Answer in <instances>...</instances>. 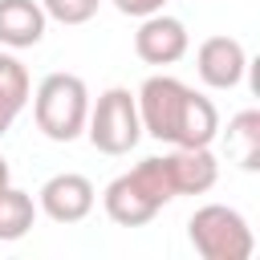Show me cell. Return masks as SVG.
Here are the masks:
<instances>
[{"instance_id": "14", "label": "cell", "mask_w": 260, "mask_h": 260, "mask_svg": "<svg viewBox=\"0 0 260 260\" xmlns=\"http://www.w3.org/2000/svg\"><path fill=\"white\" fill-rule=\"evenodd\" d=\"M98 4L102 0H41L45 16L57 20V24H85L98 16Z\"/></svg>"}, {"instance_id": "1", "label": "cell", "mask_w": 260, "mask_h": 260, "mask_svg": "<svg viewBox=\"0 0 260 260\" xmlns=\"http://www.w3.org/2000/svg\"><path fill=\"white\" fill-rule=\"evenodd\" d=\"M138 122L142 134L171 146H211L219 134V110L211 98L195 93L171 73H154L138 85Z\"/></svg>"}, {"instance_id": "8", "label": "cell", "mask_w": 260, "mask_h": 260, "mask_svg": "<svg viewBox=\"0 0 260 260\" xmlns=\"http://www.w3.org/2000/svg\"><path fill=\"white\" fill-rule=\"evenodd\" d=\"M248 53L236 37H207L195 49V73L207 89H236L244 81Z\"/></svg>"}, {"instance_id": "4", "label": "cell", "mask_w": 260, "mask_h": 260, "mask_svg": "<svg viewBox=\"0 0 260 260\" xmlns=\"http://www.w3.org/2000/svg\"><path fill=\"white\" fill-rule=\"evenodd\" d=\"M187 240L203 260H248L256 248L248 219L228 203H203L187 219Z\"/></svg>"}, {"instance_id": "6", "label": "cell", "mask_w": 260, "mask_h": 260, "mask_svg": "<svg viewBox=\"0 0 260 260\" xmlns=\"http://www.w3.org/2000/svg\"><path fill=\"white\" fill-rule=\"evenodd\" d=\"M93 183L77 171H61L53 179H45V187L37 191V211H45L53 223H81L93 211Z\"/></svg>"}, {"instance_id": "7", "label": "cell", "mask_w": 260, "mask_h": 260, "mask_svg": "<svg viewBox=\"0 0 260 260\" xmlns=\"http://www.w3.org/2000/svg\"><path fill=\"white\" fill-rule=\"evenodd\" d=\"M187 49H191V37H187V24L179 16H167V12L142 16V24L134 32L138 61H146V65H175V61L187 57Z\"/></svg>"}, {"instance_id": "16", "label": "cell", "mask_w": 260, "mask_h": 260, "mask_svg": "<svg viewBox=\"0 0 260 260\" xmlns=\"http://www.w3.org/2000/svg\"><path fill=\"white\" fill-rule=\"evenodd\" d=\"M12 183V171H8V162H4V154H0V191Z\"/></svg>"}, {"instance_id": "13", "label": "cell", "mask_w": 260, "mask_h": 260, "mask_svg": "<svg viewBox=\"0 0 260 260\" xmlns=\"http://www.w3.org/2000/svg\"><path fill=\"white\" fill-rule=\"evenodd\" d=\"M228 150L244 171L260 167V110H240L228 122Z\"/></svg>"}, {"instance_id": "2", "label": "cell", "mask_w": 260, "mask_h": 260, "mask_svg": "<svg viewBox=\"0 0 260 260\" xmlns=\"http://www.w3.org/2000/svg\"><path fill=\"white\" fill-rule=\"evenodd\" d=\"M175 199L171 175H167V158H142L138 167H130L126 175H118L106 191H102V207L114 223L122 228H142L150 223L167 203Z\"/></svg>"}, {"instance_id": "12", "label": "cell", "mask_w": 260, "mask_h": 260, "mask_svg": "<svg viewBox=\"0 0 260 260\" xmlns=\"http://www.w3.org/2000/svg\"><path fill=\"white\" fill-rule=\"evenodd\" d=\"M32 219H37L32 195L8 183V187L0 191V244H12V240H20V236H28Z\"/></svg>"}, {"instance_id": "11", "label": "cell", "mask_w": 260, "mask_h": 260, "mask_svg": "<svg viewBox=\"0 0 260 260\" xmlns=\"http://www.w3.org/2000/svg\"><path fill=\"white\" fill-rule=\"evenodd\" d=\"M28 93H32L28 69H24L12 53H0V138L12 130L16 114L28 106Z\"/></svg>"}, {"instance_id": "15", "label": "cell", "mask_w": 260, "mask_h": 260, "mask_svg": "<svg viewBox=\"0 0 260 260\" xmlns=\"http://www.w3.org/2000/svg\"><path fill=\"white\" fill-rule=\"evenodd\" d=\"M162 4L167 0H114V8L122 12V16H154V12H162Z\"/></svg>"}, {"instance_id": "10", "label": "cell", "mask_w": 260, "mask_h": 260, "mask_svg": "<svg viewBox=\"0 0 260 260\" xmlns=\"http://www.w3.org/2000/svg\"><path fill=\"white\" fill-rule=\"evenodd\" d=\"M45 8L41 0H0V45L8 49H32L45 37Z\"/></svg>"}, {"instance_id": "5", "label": "cell", "mask_w": 260, "mask_h": 260, "mask_svg": "<svg viewBox=\"0 0 260 260\" xmlns=\"http://www.w3.org/2000/svg\"><path fill=\"white\" fill-rule=\"evenodd\" d=\"M85 134H89L93 150H102V154H130L142 138L134 93L122 85H110L106 93H98V102L89 106V118H85Z\"/></svg>"}, {"instance_id": "3", "label": "cell", "mask_w": 260, "mask_h": 260, "mask_svg": "<svg viewBox=\"0 0 260 260\" xmlns=\"http://www.w3.org/2000/svg\"><path fill=\"white\" fill-rule=\"evenodd\" d=\"M32 118H37V130L53 142H73L77 134H85V118H89L85 81L77 73L41 77V85L32 93Z\"/></svg>"}, {"instance_id": "9", "label": "cell", "mask_w": 260, "mask_h": 260, "mask_svg": "<svg viewBox=\"0 0 260 260\" xmlns=\"http://www.w3.org/2000/svg\"><path fill=\"white\" fill-rule=\"evenodd\" d=\"M162 158H167V175H171L175 195H203L219 179V162H215L211 146H175Z\"/></svg>"}]
</instances>
